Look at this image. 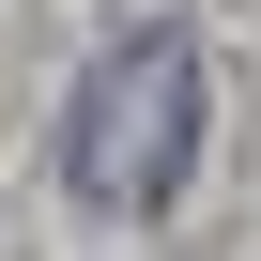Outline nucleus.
<instances>
[{"instance_id": "nucleus-1", "label": "nucleus", "mask_w": 261, "mask_h": 261, "mask_svg": "<svg viewBox=\"0 0 261 261\" xmlns=\"http://www.w3.org/2000/svg\"><path fill=\"white\" fill-rule=\"evenodd\" d=\"M200 154V46L185 31H123L77 92H62V185L92 215H169Z\"/></svg>"}]
</instances>
